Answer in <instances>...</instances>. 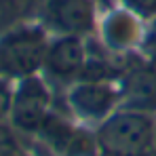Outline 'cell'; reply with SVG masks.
I'll list each match as a JSON object with an SVG mask.
<instances>
[{"label": "cell", "instance_id": "6da1fadb", "mask_svg": "<svg viewBox=\"0 0 156 156\" xmlns=\"http://www.w3.org/2000/svg\"><path fill=\"white\" fill-rule=\"evenodd\" d=\"M154 137V116L125 108H118L95 129L99 156H152Z\"/></svg>", "mask_w": 156, "mask_h": 156}, {"label": "cell", "instance_id": "7a4b0ae2", "mask_svg": "<svg viewBox=\"0 0 156 156\" xmlns=\"http://www.w3.org/2000/svg\"><path fill=\"white\" fill-rule=\"evenodd\" d=\"M49 38L42 27L26 26L0 38V74L11 78L34 76L44 66Z\"/></svg>", "mask_w": 156, "mask_h": 156}, {"label": "cell", "instance_id": "3957f363", "mask_svg": "<svg viewBox=\"0 0 156 156\" xmlns=\"http://www.w3.org/2000/svg\"><path fill=\"white\" fill-rule=\"evenodd\" d=\"M51 114V91L44 80L27 76L19 80L17 91L13 93L11 122L23 133H38L47 116Z\"/></svg>", "mask_w": 156, "mask_h": 156}, {"label": "cell", "instance_id": "277c9868", "mask_svg": "<svg viewBox=\"0 0 156 156\" xmlns=\"http://www.w3.org/2000/svg\"><path fill=\"white\" fill-rule=\"evenodd\" d=\"M68 105L78 118L99 125L120 108V93L112 82L78 80L68 91Z\"/></svg>", "mask_w": 156, "mask_h": 156}, {"label": "cell", "instance_id": "5b68a950", "mask_svg": "<svg viewBox=\"0 0 156 156\" xmlns=\"http://www.w3.org/2000/svg\"><path fill=\"white\" fill-rule=\"evenodd\" d=\"M87 57H89V47L84 42V36L59 34V38L51 40L49 44L42 70L55 82L70 84L80 78Z\"/></svg>", "mask_w": 156, "mask_h": 156}, {"label": "cell", "instance_id": "8992f818", "mask_svg": "<svg viewBox=\"0 0 156 156\" xmlns=\"http://www.w3.org/2000/svg\"><path fill=\"white\" fill-rule=\"evenodd\" d=\"M120 93V108L125 110H137L146 114L156 112V63L135 61L125 68L118 82Z\"/></svg>", "mask_w": 156, "mask_h": 156}, {"label": "cell", "instance_id": "52a82bcc", "mask_svg": "<svg viewBox=\"0 0 156 156\" xmlns=\"http://www.w3.org/2000/svg\"><path fill=\"white\" fill-rule=\"evenodd\" d=\"M44 19L59 34L87 36L95 27V0H44Z\"/></svg>", "mask_w": 156, "mask_h": 156}, {"label": "cell", "instance_id": "ba28073f", "mask_svg": "<svg viewBox=\"0 0 156 156\" xmlns=\"http://www.w3.org/2000/svg\"><path fill=\"white\" fill-rule=\"evenodd\" d=\"M104 42L112 51H127L139 42V17L131 11H114L105 17L101 26Z\"/></svg>", "mask_w": 156, "mask_h": 156}, {"label": "cell", "instance_id": "9c48e42d", "mask_svg": "<svg viewBox=\"0 0 156 156\" xmlns=\"http://www.w3.org/2000/svg\"><path fill=\"white\" fill-rule=\"evenodd\" d=\"M38 135L51 146L57 154L61 156L68 150V146L72 144V139H74V135H76V129H74L63 116L51 112V114L47 116V120L42 122V127L38 129Z\"/></svg>", "mask_w": 156, "mask_h": 156}, {"label": "cell", "instance_id": "30bf717a", "mask_svg": "<svg viewBox=\"0 0 156 156\" xmlns=\"http://www.w3.org/2000/svg\"><path fill=\"white\" fill-rule=\"evenodd\" d=\"M61 156H99L97 144H95V133L89 135L84 131L76 129V135H74L72 144L68 146V150Z\"/></svg>", "mask_w": 156, "mask_h": 156}, {"label": "cell", "instance_id": "8fae6325", "mask_svg": "<svg viewBox=\"0 0 156 156\" xmlns=\"http://www.w3.org/2000/svg\"><path fill=\"white\" fill-rule=\"evenodd\" d=\"M125 9L139 19H156V0H120Z\"/></svg>", "mask_w": 156, "mask_h": 156}, {"label": "cell", "instance_id": "7c38bea8", "mask_svg": "<svg viewBox=\"0 0 156 156\" xmlns=\"http://www.w3.org/2000/svg\"><path fill=\"white\" fill-rule=\"evenodd\" d=\"M34 0H0V13L9 17H17L32 6Z\"/></svg>", "mask_w": 156, "mask_h": 156}, {"label": "cell", "instance_id": "4fadbf2b", "mask_svg": "<svg viewBox=\"0 0 156 156\" xmlns=\"http://www.w3.org/2000/svg\"><path fill=\"white\" fill-rule=\"evenodd\" d=\"M11 108H13V91L4 80H0V120L11 116Z\"/></svg>", "mask_w": 156, "mask_h": 156}, {"label": "cell", "instance_id": "5bb4252c", "mask_svg": "<svg viewBox=\"0 0 156 156\" xmlns=\"http://www.w3.org/2000/svg\"><path fill=\"white\" fill-rule=\"evenodd\" d=\"M141 47H144L146 57L156 63V19H152V26H150V30H148V34L144 36Z\"/></svg>", "mask_w": 156, "mask_h": 156}, {"label": "cell", "instance_id": "9a60e30c", "mask_svg": "<svg viewBox=\"0 0 156 156\" xmlns=\"http://www.w3.org/2000/svg\"><path fill=\"white\" fill-rule=\"evenodd\" d=\"M9 148H15V141H13V133L6 125H2L0 120V150H9Z\"/></svg>", "mask_w": 156, "mask_h": 156}, {"label": "cell", "instance_id": "2e32d148", "mask_svg": "<svg viewBox=\"0 0 156 156\" xmlns=\"http://www.w3.org/2000/svg\"><path fill=\"white\" fill-rule=\"evenodd\" d=\"M0 156H17V154H15V148H9V150H0Z\"/></svg>", "mask_w": 156, "mask_h": 156}, {"label": "cell", "instance_id": "e0dca14e", "mask_svg": "<svg viewBox=\"0 0 156 156\" xmlns=\"http://www.w3.org/2000/svg\"><path fill=\"white\" fill-rule=\"evenodd\" d=\"M152 156H156V137H154V146H152Z\"/></svg>", "mask_w": 156, "mask_h": 156}]
</instances>
